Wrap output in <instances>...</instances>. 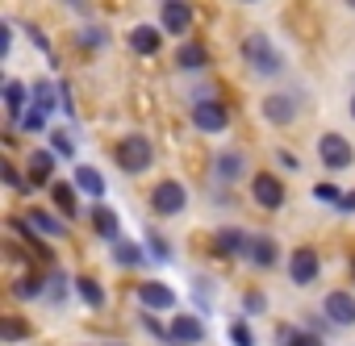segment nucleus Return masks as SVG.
<instances>
[{
  "label": "nucleus",
  "mask_w": 355,
  "mask_h": 346,
  "mask_svg": "<svg viewBox=\"0 0 355 346\" xmlns=\"http://www.w3.org/2000/svg\"><path fill=\"white\" fill-rule=\"evenodd\" d=\"M117 158H121L125 171H146V167L155 163V150H150V142H146L142 134H130V138L117 146Z\"/></svg>",
  "instance_id": "obj_3"
},
{
  "label": "nucleus",
  "mask_w": 355,
  "mask_h": 346,
  "mask_svg": "<svg viewBox=\"0 0 355 346\" xmlns=\"http://www.w3.org/2000/svg\"><path fill=\"white\" fill-rule=\"evenodd\" d=\"M347 5H351V9H355V0H347Z\"/></svg>",
  "instance_id": "obj_42"
},
{
  "label": "nucleus",
  "mask_w": 355,
  "mask_h": 346,
  "mask_svg": "<svg viewBox=\"0 0 355 346\" xmlns=\"http://www.w3.org/2000/svg\"><path fill=\"white\" fill-rule=\"evenodd\" d=\"M76 288H80V296H84V304H88V309H101V304H105V288H101L92 275H80V280H76Z\"/></svg>",
  "instance_id": "obj_21"
},
{
  "label": "nucleus",
  "mask_w": 355,
  "mask_h": 346,
  "mask_svg": "<svg viewBox=\"0 0 355 346\" xmlns=\"http://www.w3.org/2000/svg\"><path fill=\"white\" fill-rule=\"evenodd\" d=\"M5 104H9V117H13V121H21V117H26V113H21V104H26V88H21L17 80H9V84H5Z\"/></svg>",
  "instance_id": "obj_23"
},
{
  "label": "nucleus",
  "mask_w": 355,
  "mask_h": 346,
  "mask_svg": "<svg viewBox=\"0 0 355 346\" xmlns=\"http://www.w3.org/2000/svg\"><path fill=\"white\" fill-rule=\"evenodd\" d=\"M318 154H322V163L330 167V171H343V167H351V142L343 138V134H322L318 138Z\"/></svg>",
  "instance_id": "obj_4"
},
{
  "label": "nucleus",
  "mask_w": 355,
  "mask_h": 346,
  "mask_svg": "<svg viewBox=\"0 0 355 346\" xmlns=\"http://www.w3.org/2000/svg\"><path fill=\"white\" fill-rule=\"evenodd\" d=\"M247 309H251V313H259V309H263V296H259V292H251V296H247Z\"/></svg>",
  "instance_id": "obj_38"
},
{
  "label": "nucleus",
  "mask_w": 355,
  "mask_h": 346,
  "mask_svg": "<svg viewBox=\"0 0 355 346\" xmlns=\"http://www.w3.org/2000/svg\"><path fill=\"white\" fill-rule=\"evenodd\" d=\"M193 121H197V129H205V134H222L230 117H226V109H222L218 100H197Z\"/></svg>",
  "instance_id": "obj_10"
},
{
  "label": "nucleus",
  "mask_w": 355,
  "mask_h": 346,
  "mask_svg": "<svg viewBox=\"0 0 355 346\" xmlns=\"http://www.w3.org/2000/svg\"><path fill=\"white\" fill-rule=\"evenodd\" d=\"M0 334H5V342H21L30 329H26V321H17V317H5V321H0Z\"/></svg>",
  "instance_id": "obj_28"
},
{
  "label": "nucleus",
  "mask_w": 355,
  "mask_h": 346,
  "mask_svg": "<svg viewBox=\"0 0 355 346\" xmlns=\"http://www.w3.org/2000/svg\"><path fill=\"white\" fill-rule=\"evenodd\" d=\"M80 38H84V42H88V46H96V42H105V30H84V34H80Z\"/></svg>",
  "instance_id": "obj_37"
},
{
  "label": "nucleus",
  "mask_w": 355,
  "mask_h": 346,
  "mask_svg": "<svg viewBox=\"0 0 355 346\" xmlns=\"http://www.w3.org/2000/svg\"><path fill=\"white\" fill-rule=\"evenodd\" d=\"M243 59H247L259 75H276V71H280V55H276V46L268 42V34H251V38L243 42Z\"/></svg>",
  "instance_id": "obj_1"
},
{
  "label": "nucleus",
  "mask_w": 355,
  "mask_h": 346,
  "mask_svg": "<svg viewBox=\"0 0 355 346\" xmlns=\"http://www.w3.org/2000/svg\"><path fill=\"white\" fill-rule=\"evenodd\" d=\"M150 205H155V213H159V217H175V213L189 205V192H184V184H180V180H163V184L150 192Z\"/></svg>",
  "instance_id": "obj_2"
},
{
  "label": "nucleus",
  "mask_w": 355,
  "mask_h": 346,
  "mask_svg": "<svg viewBox=\"0 0 355 346\" xmlns=\"http://www.w3.org/2000/svg\"><path fill=\"white\" fill-rule=\"evenodd\" d=\"M113 346H117V342H113Z\"/></svg>",
  "instance_id": "obj_43"
},
{
  "label": "nucleus",
  "mask_w": 355,
  "mask_h": 346,
  "mask_svg": "<svg viewBox=\"0 0 355 346\" xmlns=\"http://www.w3.org/2000/svg\"><path fill=\"white\" fill-rule=\"evenodd\" d=\"M30 226H34L38 234H46V238H63V234H67V226H63L55 213H46V209H34V213H30Z\"/></svg>",
  "instance_id": "obj_19"
},
{
  "label": "nucleus",
  "mask_w": 355,
  "mask_h": 346,
  "mask_svg": "<svg viewBox=\"0 0 355 346\" xmlns=\"http://www.w3.org/2000/svg\"><path fill=\"white\" fill-rule=\"evenodd\" d=\"M17 125H21V129H30V134H42V129H46V113H42L38 104H30V109H26V117H21Z\"/></svg>",
  "instance_id": "obj_27"
},
{
  "label": "nucleus",
  "mask_w": 355,
  "mask_h": 346,
  "mask_svg": "<svg viewBox=\"0 0 355 346\" xmlns=\"http://www.w3.org/2000/svg\"><path fill=\"white\" fill-rule=\"evenodd\" d=\"M142 325H146V329H150V334H159V338H163V334H167V329H163V325H159V321H155V317H142Z\"/></svg>",
  "instance_id": "obj_39"
},
{
  "label": "nucleus",
  "mask_w": 355,
  "mask_h": 346,
  "mask_svg": "<svg viewBox=\"0 0 355 346\" xmlns=\"http://www.w3.org/2000/svg\"><path fill=\"white\" fill-rule=\"evenodd\" d=\"M159 42H163V38H159L155 26H134V30H130V46H134L138 55H155Z\"/></svg>",
  "instance_id": "obj_17"
},
{
  "label": "nucleus",
  "mask_w": 355,
  "mask_h": 346,
  "mask_svg": "<svg viewBox=\"0 0 355 346\" xmlns=\"http://www.w3.org/2000/svg\"><path fill=\"white\" fill-rule=\"evenodd\" d=\"M284 342H288V346H322V338H318L313 329H301V334H284Z\"/></svg>",
  "instance_id": "obj_31"
},
{
  "label": "nucleus",
  "mask_w": 355,
  "mask_h": 346,
  "mask_svg": "<svg viewBox=\"0 0 355 346\" xmlns=\"http://www.w3.org/2000/svg\"><path fill=\"white\" fill-rule=\"evenodd\" d=\"M167 338H175V342H201L205 338V325L197 317H175L167 325Z\"/></svg>",
  "instance_id": "obj_14"
},
{
  "label": "nucleus",
  "mask_w": 355,
  "mask_h": 346,
  "mask_svg": "<svg viewBox=\"0 0 355 346\" xmlns=\"http://www.w3.org/2000/svg\"><path fill=\"white\" fill-rule=\"evenodd\" d=\"M230 342H234V346H255V338H251V329H247L243 321L230 325Z\"/></svg>",
  "instance_id": "obj_32"
},
{
  "label": "nucleus",
  "mask_w": 355,
  "mask_h": 346,
  "mask_svg": "<svg viewBox=\"0 0 355 346\" xmlns=\"http://www.w3.org/2000/svg\"><path fill=\"white\" fill-rule=\"evenodd\" d=\"M51 150H55V154H67V158H71V154H76V142H71L67 134H55V138H51Z\"/></svg>",
  "instance_id": "obj_33"
},
{
  "label": "nucleus",
  "mask_w": 355,
  "mask_h": 346,
  "mask_svg": "<svg viewBox=\"0 0 355 346\" xmlns=\"http://www.w3.org/2000/svg\"><path fill=\"white\" fill-rule=\"evenodd\" d=\"M0 171H5V184H9L13 192H26V184H21V176H17V171H13L9 163H5V167H0Z\"/></svg>",
  "instance_id": "obj_34"
},
{
  "label": "nucleus",
  "mask_w": 355,
  "mask_h": 346,
  "mask_svg": "<svg viewBox=\"0 0 355 346\" xmlns=\"http://www.w3.org/2000/svg\"><path fill=\"white\" fill-rule=\"evenodd\" d=\"M46 288H51V296H67V280H63L59 271H55V275L46 280Z\"/></svg>",
  "instance_id": "obj_35"
},
{
  "label": "nucleus",
  "mask_w": 355,
  "mask_h": 346,
  "mask_svg": "<svg viewBox=\"0 0 355 346\" xmlns=\"http://www.w3.org/2000/svg\"><path fill=\"white\" fill-rule=\"evenodd\" d=\"M318 271H322L318 251H309V246L293 251V259H288V280H293V284H313V280H318Z\"/></svg>",
  "instance_id": "obj_6"
},
{
  "label": "nucleus",
  "mask_w": 355,
  "mask_h": 346,
  "mask_svg": "<svg viewBox=\"0 0 355 346\" xmlns=\"http://www.w3.org/2000/svg\"><path fill=\"white\" fill-rule=\"evenodd\" d=\"M243 167H247V163H243V154H234V150H230V154H222V158H218V176H222V180H239V176H243Z\"/></svg>",
  "instance_id": "obj_24"
},
{
  "label": "nucleus",
  "mask_w": 355,
  "mask_h": 346,
  "mask_svg": "<svg viewBox=\"0 0 355 346\" xmlns=\"http://www.w3.org/2000/svg\"><path fill=\"white\" fill-rule=\"evenodd\" d=\"M159 21H163V30H167V34H189V26H193V9H189V0H163Z\"/></svg>",
  "instance_id": "obj_5"
},
{
  "label": "nucleus",
  "mask_w": 355,
  "mask_h": 346,
  "mask_svg": "<svg viewBox=\"0 0 355 346\" xmlns=\"http://www.w3.org/2000/svg\"><path fill=\"white\" fill-rule=\"evenodd\" d=\"M34 104H38L42 113H51V109H55V84L38 80V84H34Z\"/></svg>",
  "instance_id": "obj_26"
},
{
  "label": "nucleus",
  "mask_w": 355,
  "mask_h": 346,
  "mask_svg": "<svg viewBox=\"0 0 355 346\" xmlns=\"http://www.w3.org/2000/svg\"><path fill=\"white\" fill-rule=\"evenodd\" d=\"M55 171V150H34L30 154V184H46Z\"/></svg>",
  "instance_id": "obj_18"
},
{
  "label": "nucleus",
  "mask_w": 355,
  "mask_h": 346,
  "mask_svg": "<svg viewBox=\"0 0 355 346\" xmlns=\"http://www.w3.org/2000/svg\"><path fill=\"white\" fill-rule=\"evenodd\" d=\"M113 259L121 267H138V263H146V251L138 242H113Z\"/></svg>",
  "instance_id": "obj_20"
},
{
  "label": "nucleus",
  "mask_w": 355,
  "mask_h": 346,
  "mask_svg": "<svg viewBox=\"0 0 355 346\" xmlns=\"http://www.w3.org/2000/svg\"><path fill=\"white\" fill-rule=\"evenodd\" d=\"M92 230H96L101 238H109V242H117V234H121V221H117V213H113V209H105V205H96V209H92Z\"/></svg>",
  "instance_id": "obj_15"
},
{
  "label": "nucleus",
  "mask_w": 355,
  "mask_h": 346,
  "mask_svg": "<svg viewBox=\"0 0 355 346\" xmlns=\"http://www.w3.org/2000/svg\"><path fill=\"white\" fill-rule=\"evenodd\" d=\"M276 158H280V167H288V171H293V167H297V158H293V154H288V150H280V154H276Z\"/></svg>",
  "instance_id": "obj_40"
},
{
  "label": "nucleus",
  "mask_w": 355,
  "mask_h": 346,
  "mask_svg": "<svg viewBox=\"0 0 355 346\" xmlns=\"http://www.w3.org/2000/svg\"><path fill=\"white\" fill-rule=\"evenodd\" d=\"M138 300H142V309H171V304H175V292H171L167 284H155V280H150V284L138 288Z\"/></svg>",
  "instance_id": "obj_11"
},
{
  "label": "nucleus",
  "mask_w": 355,
  "mask_h": 346,
  "mask_svg": "<svg viewBox=\"0 0 355 346\" xmlns=\"http://www.w3.org/2000/svg\"><path fill=\"white\" fill-rule=\"evenodd\" d=\"M55 205H59L67 217H76V213H80V205H76V184H55Z\"/></svg>",
  "instance_id": "obj_25"
},
{
  "label": "nucleus",
  "mask_w": 355,
  "mask_h": 346,
  "mask_svg": "<svg viewBox=\"0 0 355 346\" xmlns=\"http://www.w3.org/2000/svg\"><path fill=\"white\" fill-rule=\"evenodd\" d=\"M247 255H251L255 267H276V263H280V246H276L272 238H251V251H247Z\"/></svg>",
  "instance_id": "obj_16"
},
{
  "label": "nucleus",
  "mask_w": 355,
  "mask_h": 346,
  "mask_svg": "<svg viewBox=\"0 0 355 346\" xmlns=\"http://www.w3.org/2000/svg\"><path fill=\"white\" fill-rule=\"evenodd\" d=\"M214 246H218L222 255H243V251H251V238H247L239 226H226V230H218Z\"/></svg>",
  "instance_id": "obj_12"
},
{
  "label": "nucleus",
  "mask_w": 355,
  "mask_h": 346,
  "mask_svg": "<svg viewBox=\"0 0 355 346\" xmlns=\"http://www.w3.org/2000/svg\"><path fill=\"white\" fill-rule=\"evenodd\" d=\"M351 117H355V96H351Z\"/></svg>",
  "instance_id": "obj_41"
},
{
  "label": "nucleus",
  "mask_w": 355,
  "mask_h": 346,
  "mask_svg": "<svg viewBox=\"0 0 355 346\" xmlns=\"http://www.w3.org/2000/svg\"><path fill=\"white\" fill-rule=\"evenodd\" d=\"M146 242H150V251H155V255H159V259H167V255H171V246H167V242H163V238H159V234H150V238H146Z\"/></svg>",
  "instance_id": "obj_36"
},
{
  "label": "nucleus",
  "mask_w": 355,
  "mask_h": 346,
  "mask_svg": "<svg viewBox=\"0 0 355 346\" xmlns=\"http://www.w3.org/2000/svg\"><path fill=\"white\" fill-rule=\"evenodd\" d=\"M322 313H326V321H334V325H355V296H351V292H326Z\"/></svg>",
  "instance_id": "obj_7"
},
{
  "label": "nucleus",
  "mask_w": 355,
  "mask_h": 346,
  "mask_svg": "<svg viewBox=\"0 0 355 346\" xmlns=\"http://www.w3.org/2000/svg\"><path fill=\"white\" fill-rule=\"evenodd\" d=\"M313 197H318L322 205H343V188H334V184H318Z\"/></svg>",
  "instance_id": "obj_30"
},
{
  "label": "nucleus",
  "mask_w": 355,
  "mask_h": 346,
  "mask_svg": "<svg viewBox=\"0 0 355 346\" xmlns=\"http://www.w3.org/2000/svg\"><path fill=\"white\" fill-rule=\"evenodd\" d=\"M175 59H180V67L197 71V67H205V63H209V51H205V46H197V42H189V46H180V55H175Z\"/></svg>",
  "instance_id": "obj_22"
},
{
  "label": "nucleus",
  "mask_w": 355,
  "mask_h": 346,
  "mask_svg": "<svg viewBox=\"0 0 355 346\" xmlns=\"http://www.w3.org/2000/svg\"><path fill=\"white\" fill-rule=\"evenodd\" d=\"M42 288H46L42 280H17V284H13V296H17V300H34Z\"/></svg>",
  "instance_id": "obj_29"
},
{
  "label": "nucleus",
  "mask_w": 355,
  "mask_h": 346,
  "mask_svg": "<svg viewBox=\"0 0 355 346\" xmlns=\"http://www.w3.org/2000/svg\"><path fill=\"white\" fill-rule=\"evenodd\" d=\"M263 117H268L272 125H293V117H297V96H293V92H272V96L263 100Z\"/></svg>",
  "instance_id": "obj_9"
},
{
  "label": "nucleus",
  "mask_w": 355,
  "mask_h": 346,
  "mask_svg": "<svg viewBox=\"0 0 355 346\" xmlns=\"http://www.w3.org/2000/svg\"><path fill=\"white\" fill-rule=\"evenodd\" d=\"M251 192H255V205L259 209H280L284 205V184L276 176H268V171H259V176H255Z\"/></svg>",
  "instance_id": "obj_8"
},
{
  "label": "nucleus",
  "mask_w": 355,
  "mask_h": 346,
  "mask_svg": "<svg viewBox=\"0 0 355 346\" xmlns=\"http://www.w3.org/2000/svg\"><path fill=\"white\" fill-rule=\"evenodd\" d=\"M76 188L101 201V197H105V176H101V171H96V167H88V163H80V167H76Z\"/></svg>",
  "instance_id": "obj_13"
}]
</instances>
